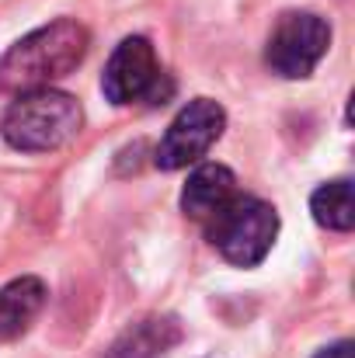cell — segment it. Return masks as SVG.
Listing matches in <instances>:
<instances>
[{
  "instance_id": "cell-1",
  "label": "cell",
  "mask_w": 355,
  "mask_h": 358,
  "mask_svg": "<svg viewBox=\"0 0 355 358\" xmlns=\"http://www.w3.org/2000/svg\"><path fill=\"white\" fill-rule=\"evenodd\" d=\"M88 45H91V35L74 17H60L53 24L35 28L32 35H25L0 56V91L28 94L70 77L84 63Z\"/></svg>"
},
{
  "instance_id": "cell-2",
  "label": "cell",
  "mask_w": 355,
  "mask_h": 358,
  "mask_svg": "<svg viewBox=\"0 0 355 358\" xmlns=\"http://www.w3.org/2000/svg\"><path fill=\"white\" fill-rule=\"evenodd\" d=\"M84 125V108L74 94L39 87L18 94V101L4 115V139L21 153H49L67 146Z\"/></svg>"
},
{
  "instance_id": "cell-3",
  "label": "cell",
  "mask_w": 355,
  "mask_h": 358,
  "mask_svg": "<svg viewBox=\"0 0 355 358\" xmlns=\"http://www.w3.org/2000/svg\"><path fill=\"white\" fill-rule=\"evenodd\" d=\"M279 237V213L251 195H234L213 220L209 240L213 247L237 268H254L265 261L272 243Z\"/></svg>"
},
{
  "instance_id": "cell-4",
  "label": "cell",
  "mask_w": 355,
  "mask_h": 358,
  "mask_svg": "<svg viewBox=\"0 0 355 358\" xmlns=\"http://www.w3.org/2000/svg\"><path fill=\"white\" fill-rule=\"evenodd\" d=\"M328 45H331V28L324 17L310 10H289L279 17V24L268 35L265 63L272 66V73L286 80H303L317 70Z\"/></svg>"
},
{
  "instance_id": "cell-5",
  "label": "cell",
  "mask_w": 355,
  "mask_h": 358,
  "mask_svg": "<svg viewBox=\"0 0 355 358\" xmlns=\"http://www.w3.org/2000/svg\"><path fill=\"white\" fill-rule=\"evenodd\" d=\"M160 66H157V52L143 35H129L122 38L105 66L102 77V91L112 105H132V101H150V105H164V98L171 94V87L160 91Z\"/></svg>"
},
{
  "instance_id": "cell-6",
  "label": "cell",
  "mask_w": 355,
  "mask_h": 358,
  "mask_svg": "<svg viewBox=\"0 0 355 358\" xmlns=\"http://www.w3.org/2000/svg\"><path fill=\"white\" fill-rule=\"evenodd\" d=\"M223 129H227V112L216 101H209V98L188 101L174 115V122L167 125V132H164V139L153 153L157 167L160 171H181V167L202 160L213 150V143L223 136Z\"/></svg>"
},
{
  "instance_id": "cell-7",
  "label": "cell",
  "mask_w": 355,
  "mask_h": 358,
  "mask_svg": "<svg viewBox=\"0 0 355 358\" xmlns=\"http://www.w3.org/2000/svg\"><path fill=\"white\" fill-rule=\"evenodd\" d=\"M234 195H237L234 171L223 167V164H202V167L192 171L188 185L181 188V209H185V216H192L199 223H209Z\"/></svg>"
},
{
  "instance_id": "cell-8",
  "label": "cell",
  "mask_w": 355,
  "mask_h": 358,
  "mask_svg": "<svg viewBox=\"0 0 355 358\" xmlns=\"http://www.w3.org/2000/svg\"><path fill=\"white\" fill-rule=\"evenodd\" d=\"M46 282L35 275H21L14 282H7L0 289V341H14L21 338L32 320L42 313L46 306Z\"/></svg>"
},
{
  "instance_id": "cell-9",
  "label": "cell",
  "mask_w": 355,
  "mask_h": 358,
  "mask_svg": "<svg viewBox=\"0 0 355 358\" xmlns=\"http://www.w3.org/2000/svg\"><path fill=\"white\" fill-rule=\"evenodd\" d=\"M178 338L181 331L171 317H146L118 334V341L109 348V358H157L174 348Z\"/></svg>"
},
{
  "instance_id": "cell-10",
  "label": "cell",
  "mask_w": 355,
  "mask_h": 358,
  "mask_svg": "<svg viewBox=\"0 0 355 358\" xmlns=\"http://www.w3.org/2000/svg\"><path fill=\"white\" fill-rule=\"evenodd\" d=\"M310 213L321 227L328 230H338V234H349L355 227V195H352V181L349 178H338V181H328L314 192L310 199Z\"/></svg>"
},
{
  "instance_id": "cell-11",
  "label": "cell",
  "mask_w": 355,
  "mask_h": 358,
  "mask_svg": "<svg viewBox=\"0 0 355 358\" xmlns=\"http://www.w3.org/2000/svg\"><path fill=\"white\" fill-rule=\"evenodd\" d=\"M317 358H355V341H335V345H328V348H321Z\"/></svg>"
}]
</instances>
